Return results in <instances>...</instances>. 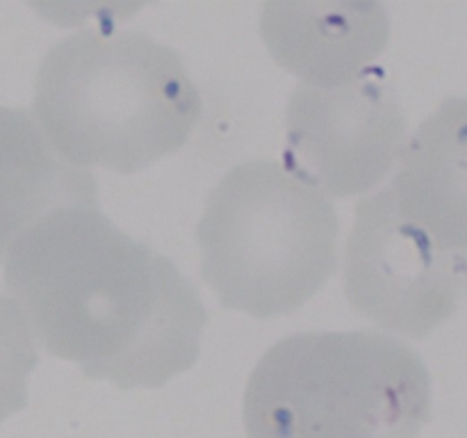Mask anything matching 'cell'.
<instances>
[{
    "label": "cell",
    "mask_w": 467,
    "mask_h": 438,
    "mask_svg": "<svg viewBox=\"0 0 467 438\" xmlns=\"http://www.w3.org/2000/svg\"><path fill=\"white\" fill-rule=\"evenodd\" d=\"M406 144L400 99L379 78L299 85L285 110V169L327 196H358L390 173Z\"/></svg>",
    "instance_id": "obj_6"
},
{
    "label": "cell",
    "mask_w": 467,
    "mask_h": 438,
    "mask_svg": "<svg viewBox=\"0 0 467 438\" xmlns=\"http://www.w3.org/2000/svg\"><path fill=\"white\" fill-rule=\"evenodd\" d=\"M5 287L55 359L119 388H160L199 359L208 313L181 269L99 208H62L3 260Z\"/></svg>",
    "instance_id": "obj_1"
},
{
    "label": "cell",
    "mask_w": 467,
    "mask_h": 438,
    "mask_svg": "<svg viewBox=\"0 0 467 438\" xmlns=\"http://www.w3.org/2000/svg\"><path fill=\"white\" fill-rule=\"evenodd\" d=\"M397 208L441 249L467 251V99L451 96L404 144Z\"/></svg>",
    "instance_id": "obj_8"
},
{
    "label": "cell",
    "mask_w": 467,
    "mask_h": 438,
    "mask_svg": "<svg viewBox=\"0 0 467 438\" xmlns=\"http://www.w3.org/2000/svg\"><path fill=\"white\" fill-rule=\"evenodd\" d=\"M62 208H99L96 176L64 162L27 110L0 105V263L27 228Z\"/></svg>",
    "instance_id": "obj_9"
},
{
    "label": "cell",
    "mask_w": 467,
    "mask_h": 438,
    "mask_svg": "<svg viewBox=\"0 0 467 438\" xmlns=\"http://www.w3.org/2000/svg\"><path fill=\"white\" fill-rule=\"evenodd\" d=\"M32 110L71 167L135 173L185 146L201 94L176 50L141 32L85 30L46 53Z\"/></svg>",
    "instance_id": "obj_2"
},
{
    "label": "cell",
    "mask_w": 467,
    "mask_h": 438,
    "mask_svg": "<svg viewBox=\"0 0 467 438\" xmlns=\"http://www.w3.org/2000/svg\"><path fill=\"white\" fill-rule=\"evenodd\" d=\"M429 415L422 356L368 328L278 340L251 372L242 406L249 438H418Z\"/></svg>",
    "instance_id": "obj_3"
},
{
    "label": "cell",
    "mask_w": 467,
    "mask_h": 438,
    "mask_svg": "<svg viewBox=\"0 0 467 438\" xmlns=\"http://www.w3.org/2000/svg\"><path fill=\"white\" fill-rule=\"evenodd\" d=\"M39 363L21 306L0 292V424L27 404V377Z\"/></svg>",
    "instance_id": "obj_10"
},
{
    "label": "cell",
    "mask_w": 467,
    "mask_h": 438,
    "mask_svg": "<svg viewBox=\"0 0 467 438\" xmlns=\"http://www.w3.org/2000/svg\"><path fill=\"white\" fill-rule=\"evenodd\" d=\"M336 205L285 167L231 169L196 226L201 276L222 306L267 319L301 308L337 272Z\"/></svg>",
    "instance_id": "obj_4"
},
{
    "label": "cell",
    "mask_w": 467,
    "mask_h": 438,
    "mask_svg": "<svg viewBox=\"0 0 467 438\" xmlns=\"http://www.w3.org/2000/svg\"><path fill=\"white\" fill-rule=\"evenodd\" d=\"M260 35L301 85L331 89L369 73L388 46L390 18L379 3H267Z\"/></svg>",
    "instance_id": "obj_7"
},
{
    "label": "cell",
    "mask_w": 467,
    "mask_h": 438,
    "mask_svg": "<svg viewBox=\"0 0 467 438\" xmlns=\"http://www.w3.org/2000/svg\"><path fill=\"white\" fill-rule=\"evenodd\" d=\"M347 301L377 327L427 338L467 292V256L441 249L397 208L390 187L356 203L345 246Z\"/></svg>",
    "instance_id": "obj_5"
}]
</instances>
